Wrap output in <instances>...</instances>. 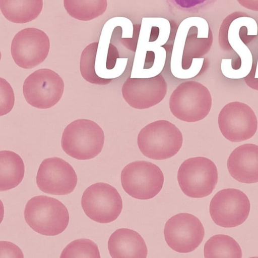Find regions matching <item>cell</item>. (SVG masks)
Returning a JSON list of instances; mask_svg holds the SVG:
<instances>
[{
	"instance_id": "obj_10",
	"label": "cell",
	"mask_w": 258,
	"mask_h": 258,
	"mask_svg": "<svg viewBox=\"0 0 258 258\" xmlns=\"http://www.w3.org/2000/svg\"><path fill=\"white\" fill-rule=\"evenodd\" d=\"M223 136L231 142H238L251 138L257 129V119L252 109L247 104L233 101L221 110L218 118Z\"/></svg>"
},
{
	"instance_id": "obj_16",
	"label": "cell",
	"mask_w": 258,
	"mask_h": 258,
	"mask_svg": "<svg viewBox=\"0 0 258 258\" xmlns=\"http://www.w3.org/2000/svg\"><path fill=\"white\" fill-rule=\"evenodd\" d=\"M108 249L113 258H146L148 249L137 232L127 228L115 230L110 236Z\"/></svg>"
},
{
	"instance_id": "obj_28",
	"label": "cell",
	"mask_w": 258,
	"mask_h": 258,
	"mask_svg": "<svg viewBox=\"0 0 258 258\" xmlns=\"http://www.w3.org/2000/svg\"><path fill=\"white\" fill-rule=\"evenodd\" d=\"M238 4L244 8L258 12V0H236Z\"/></svg>"
},
{
	"instance_id": "obj_5",
	"label": "cell",
	"mask_w": 258,
	"mask_h": 258,
	"mask_svg": "<svg viewBox=\"0 0 258 258\" xmlns=\"http://www.w3.org/2000/svg\"><path fill=\"white\" fill-rule=\"evenodd\" d=\"M218 178L215 163L203 157L185 160L177 172L180 189L191 198H203L211 194L217 185Z\"/></svg>"
},
{
	"instance_id": "obj_27",
	"label": "cell",
	"mask_w": 258,
	"mask_h": 258,
	"mask_svg": "<svg viewBox=\"0 0 258 258\" xmlns=\"http://www.w3.org/2000/svg\"><path fill=\"white\" fill-rule=\"evenodd\" d=\"M118 58L119 56L117 48L114 45L110 43L106 58V69L108 70L113 69Z\"/></svg>"
},
{
	"instance_id": "obj_22",
	"label": "cell",
	"mask_w": 258,
	"mask_h": 258,
	"mask_svg": "<svg viewBox=\"0 0 258 258\" xmlns=\"http://www.w3.org/2000/svg\"><path fill=\"white\" fill-rule=\"evenodd\" d=\"M60 257L100 258L97 244L91 240L81 238L70 242L63 249Z\"/></svg>"
},
{
	"instance_id": "obj_21",
	"label": "cell",
	"mask_w": 258,
	"mask_h": 258,
	"mask_svg": "<svg viewBox=\"0 0 258 258\" xmlns=\"http://www.w3.org/2000/svg\"><path fill=\"white\" fill-rule=\"evenodd\" d=\"M196 30V27L194 36L188 34L186 39L181 61V66L184 70L190 67L194 59L202 58L207 54L213 43V34L210 27L208 38H197Z\"/></svg>"
},
{
	"instance_id": "obj_15",
	"label": "cell",
	"mask_w": 258,
	"mask_h": 258,
	"mask_svg": "<svg viewBox=\"0 0 258 258\" xmlns=\"http://www.w3.org/2000/svg\"><path fill=\"white\" fill-rule=\"evenodd\" d=\"M227 166L230 175L237 181L258 182V145L246 143L237 147L229 156Z\"/></svg>"
},
{
	"instance_id": "obj_17",
	"label": "cell",
	"mask_w": 258,
	"mask_h": 258,
	"mask_svg": "<svg viewBox=\"0 0 258 258\" xmlns=\"http://www.w3.org/2000/svg\"><path fill=\"white\" fill-rule=\"evenodd\" d=\"M43 0H0V10L8 21L18 24L31 22L38 17Z\"/></svg>"
},
{
	"instance_id": "obj_6",
	"label": "cell",
	"mask_w": 258,
	"mask_h": 258,
	"mask_svg": "<svg viewBox=\"0 0 258 258\" xmlns=\"http://www.w3.org/2000/svg\"><path fill=\"white\" fill-rule=\"evenodd\" d=\"M122 187L133 198L145 200L153 198L161 191L164 175L155 164L137 161L126 165L120 174Z\"/></svg>"
},
{
	"instance_id": "obj_26",
	"label": "cell",
	"mask_w": 258,
	"mask_h": 258,
	"mask_svg": "<svg viewBox=\"0 0 258 258\" xmlns=\"http://www.w3.org/2000/svg\"><path fill=\"white\" fill-rule=\"evenodd\" d=\"M0 258L24 257L21 249L16 244L6 241H0Z\"/></svg>"
},
{
	"instance_id": "obj_7",
	"label": "cell",
	"mask_w": 258,
	"mask_h": 258,
	"mask_svg": "<svg viewBox=\"0 0 258 258\" xmlns=\"http://www.w3.org/2000/svg\"><path fill=\"white\" fill-rule=\"evenodd\" d=\"M81 205L90 219L105 224L118 218L122 209V200L114 187L106 183L98 182L85 190Z\"/></svg>"
},
{
	"instance_id": "obj_20",
	"label": "cell",
	"mask_w": 258,
	"mask_h": 258,
	"mask_svg": "<svg viewBox=\"0 0 258 258\" xmlns=\"http://www.w3.org/2000/svg\"><path fill=\"white\" fill-rule=\"evenodd\" d=\"M204 257H242V250L238 243L231 237L225 234L212 236L206 242L204 248Z\"/></svg>"
},
{
	"instance_id": "obj_19",
	"label": "cell",
	"mask_w": 258,
	"mask_h": 258,
	"mask_svg": "<svg viewBox=\"0 0 258 258\" xmlns=\"http://www.w3.org/2000/svg\"><path fill=\"white\" fill-rule=\"evenodd\" d=\"M63 6L68 14L80 21L95 19L105 13L107 0H63Z\"/></svg>"
},
{
	"instance_id": "obj_23",
	"label": "cell",
	"mask_w": 258,
	"mask_h": 258,
	"mask_svg": "<svg viewBox=\"0 0 258 258\" xmlns=\"http://www.w3.org/2000/svg\"><path fill=\"white\" fill-rule=\"evenodd\" d=\"M244 16H248L244 12H235L228 15L223 21L219 32V43L223 50L230 52L231 51H234L228 41L229 27L233 20Z\"/></svg>"
},
{
	"instance_id": "obj_18",
	"label": "cell",
	"mask_w": 258,
	"mask_h": 258,
	"mask_svg": "<svg viewBox=\"0 0 258 258\" xmlns=\"http://www.w3.org/2000/svg\"><path fill=\"white\" fill-rule=\"evenodd\" d=\"M25 165L20 156L10 150L0 151V190L6 191L17 186L22 181Z\"/></svg>"
},
{
	"instance_id": "obj_8",
	"label": "cell",
	"mask_w": 258,
	"mask_h": 258,
	"mask_svg": "<svg viewBox=\"0 0 258 258\" xmlns=\"http://www.w3.org/2000/svg\"><path fill=\"white\" fill-rule=\"evenodd\" d=\"M64 82L55 72L47 68L38 69L28 76L23 86L26 101L33 107L46 109L52 107L60 99Z\"/></svg>"
},
{
	"instance_id": "obj_3",
	"label": "cell",
	"mask_w": 258,
	"mask_h": 258,
	"mask_svg": "<svg viewBox=\"0 0 258 258\" xmlns=\"http://www.w3.org/2000/svg\"><path fill=\"white\" fill-rule=\"evenodd\" d=\"M105 140L102 128L94 121L78 119L65 128L61 139L63 150L79 160L93 159L102 151Z\"/></svg>"
},
{
	"instance_id": "obj_25",
	"label": "cell",
	"mask_w": 258,
	"mask_h": 258,
	"mask_svg": "<svg viewBox=\"0 0 258 258\" xmlns=\"http://www.w3.org/2000/svg\"><path fill=\"white\" fill-rule=\"evenodd\" d=\"M213 0H166L171 8L188 13H198Z\"/></svg>"
},
{
	"instance_id": "obj_12",
	"label": "cell",
	"mask_w": 258,
	"mask_h": 258,
	"mask_svg": "<svg viewBox=\"0 0 258 258\" xmlns=\"http://www.w3.org/2000/svg\"><path fill=\"white\" fill-rule=\"evenodd\" d=\"M164 235L167 244L172 249L180 253H187L200 245L205 235V230L197 217L188 213H180L167 221Z\"/></svg>"
},
{
	"instance_id": "obj_9",
	"label": "cell",
	"mask_w": 258,
	"mask_h": 258,
	"mask_svg": "<svg viewBox=\"0 0 258 258\" xmlns=\"http://www.w3.org/2000/svg\"><path fill=\"white\" fill-rule=\"evenodd\" d=\"M250 208L249 200L244 193L239 189L227 188L220 190L213 196L209 212L216 225L232 228L245 221Z\"/></svg>"
},
{
	"instance_id": "obj_4",
	"label": "cell",
	"mask_w": 258,
	"mask_h": 258,
	"mask_svg": "<svg viewBox=\"0 0 258 258\" xmlns=\"http://www.w3.org/2000/svg\"><path fill=\"white\" fill-rule=\"evenodd\" d=\"M209 89L201 83L186 81L174 90L169 98V108L174 117L187 122L204 119L212 107Z\"/></svg>"
},
{
	"instance_id": "obj_1",
	"label": "cell",
	"mask_w": 258,
	"mask_h": 258,
	"mask_svg": "<svg viewBox=\"0 0 258 258\" xmlns=\"http://www.w3.org/2000/svg\"><path fill=\"white\" fill-rule=\"evenodd\" d=\"M24 218L35 232L46 236H55L63 232L69 222L66 207L59 200L46 196L38 195L27 202Z\"/></svg>"
},
{
	"instance_id": "obj_14",
	"label": "cell",
	"mask_w": 258,
	"mask_h": 258,
	"mask_svg": "<svg viewBox=\"0 0 258 258\" xmlns=\"http://www.w3.org/2000/svg\"><path fill=\"white\" fill-rule=\"evenodd\" d=\"M167 91V84L159 74L145 78H128L123 83L121 93L124 100L132 108L143 110L160 102Z\"/></svg>"
},
{
	"instance_id": "obj_13",
	"label": "cell",
	"mask_w": 258,
	"mask_h": 258,
	"mask_svg": "<svg viewBox=\"0 0 258 258\" xmlns=\"http://www.w3.org/2000/svg\"><path fill=\"white\" fill-rule=\"evenodd\" d=\"M77 176L73 167L58 157L44 159L38 168L36 184L42 192L57 195L72 192L77 184Z\"/></svg>"
},
{
	"instance_id": "obj_11",
	"label": "cell",
	"mask_w": 258,
	"mask_h": 258,
	"mask_svg": "<svg viewBox=\"0 0 258 258\" xmlns=\"http://www.w3.org/2000/svg\"><path fill=\"white\" fill-rule=\"evenodd\" d=\"M49 48L47 35L40 29L29 27L20 30L14 36L11 53L19 67L28 69L42 63L47 57Z\"/></svg>"
},
{
	"instance_id": "obj_24",
	"label": "cell",
	"mask_w": 258,
	"mask_h": 258,
	"mask_svg": "<svg viewBox=\"0 0 258 258\" xmlns=\"http://www.w3.org/2000/svg\"><path fill=\"white\" fill-rule=\"evenodd\" d=\"M0 116H3L12 110L15 102V96L13 89L9 83L3 78H0Z\"/></svg>"
},
{
	"instance_id": "obj_2",
	"label": "cell",
	"mask_w": 258,
	"mask_h": 258,
	"mask_svg": "<svg viewBox=\"0 0 258 258\" xmlns=\"http://www.w3.org/2000/svg\"><path fill=\"white\" fill-rule=\"evenodd\" d=\"M182 143L180 130L166 120L147 125L140 130L137 137L140 151L146 157L156 160L172 157L179 151Z\"/></svg>"
}]
</instances>
